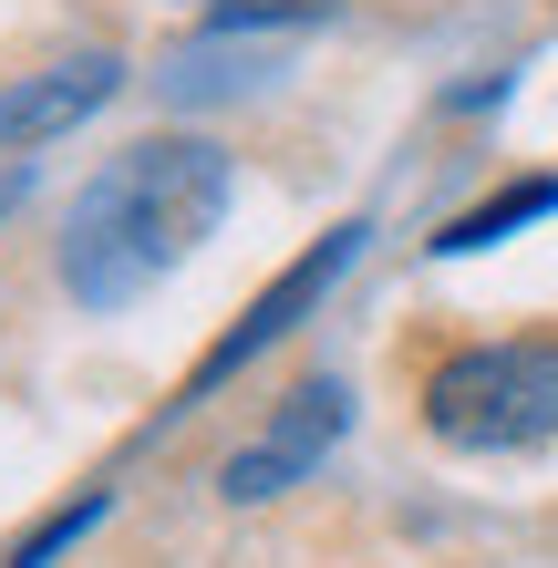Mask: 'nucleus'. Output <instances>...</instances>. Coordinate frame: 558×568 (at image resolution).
Masks as SVG:
<instances>
[{"instance_id":"obj_1","label":"nucleus","mask_w":558,"mask_h":568,"mask_svg":"<svg viewBox=\"0 0 558 568\" xmlns=\"http://www.w3.org/2000/svg\"><path fill=\"white\" fill-rule=\"evenodd\" d=\"M227 196H239V176H227V155L207 135H145L73 196L52 270L83 311H124V300H145L166 270H186L217 239Z\"/></svg>"},{"instance_id":"obj_2","label":"nucleus","mask_w":558,"mask_h":568,"mask_svg":"<svg viewBox=\"0 0 558 568\" xmlns=\"http://www.w3.org/2000/svg\"><path fill=\"white\" fill-rule=\"evenodd\" d=\"M424 434L455 455H528L558 434V342H466L424 373Z\"/></svg>"},{"instance_id":"obj_3","label":"nucleus","mask_w":558,"mask_h":568,"mask_svg":"<svg viewBox=\"0 0 558 568\" xmlns=\"http://www.w3.org/2000/svg\"><path fill=\"white\" fill-rule=\"evenodd\" d=\"M363 239H373V227H363V217H342V227H332V239H321L311 258H290V270H280V280H270V290H258L248 311H239V331H217V342L196 352V373H186V393H176V414H186V404H207V393H217L227 373H239V362H258L270 342H290V331H301V311H321V290H332V280L352 270V258H363Z\"/></svg>"},{"instance_id":"obj_4","label":"nucleus","mask_w":558,"mask_h":568,"mask_svg":"<svg viewBox=\"0 0 558 568\" xmlns=\"http://www.w3.org/2000/svg\"><path fill=\"white\" fill-rule=\"evenodd\" d=\"M342 424H352V393H342V383H301L239 455L217 465V496H227V507H270L280 486H301L311 465L342 445Z\"/></svg>"},{"instance_id":"obj_5","label":"nucleus","mask_w":558,"mask_h":568,"mask_svg":"<svg viewBox=\"0 0 558 568\" xmlns=\"http://www.w3.org/2000/svg\"><path fill=\"white\" fill-rule=\"evenodd\" d=\"M114 93H124V62L114 52H62V62H42V73L0 83V155H31V145L73 135V124L104 114Z\"/></svg>"},{"instance_id":"obj_6","label":"nucleus","mask_w":558,"mask_h":568,"mask_svg":"<svg viewBox=\"0 0 558 568\" xmlns=\"http://www.w3.org/2000/svg\"><path fill=\"white\" fill-rule=\"evenodd\" d=\"M270 73H290L280 52H258L248 31H207V42H186L176 62H155V93H166V104H227V93H248Z\"/></svg>"},{"instance_id":"obj_7","label":"nucleus","mask_w":558,"mask_h":568,"mask_svg":"<svg viewBox=\"0 0 558 568\" xmlns=\"http://www.w3.org/2000/svg\"><path fill=\"white\" fill-rule=\"evenodd\" d=\"M528 217H558V176H528V186L486 196V207H466V217H445L435 227V258H476V248H497L507 227H528Z\"/></svg>"},{"instance_id":"obj_8","label":"nucleus","mask_w":558,"mask_h":568,"mask_svg":"<svg viewBox=\"0 0 558 568\" xmlns=\"http://www.w3.org/2000/svg\"><path fill=\"white\" fill-rule=\"evenodd\" d=\"M83 527H104V496H73V507H52V517H42V527H31V538L11 548V568H52L62 548L83 538Z\"/></svg>"},{"instance_id":"obj_9","label":"nucleus","mask_w":558,"mask_h":568,"mask_svg":"<svg viewBox=\"0 0 558 568\" xmlns=\"http://www.w3.org/2000/svg\"><path fill=\"white\" fill-rule=\"evenodd\" d=\"M332 0H207V31H280V21H321Z\"/></svg>"}]
</instances>
